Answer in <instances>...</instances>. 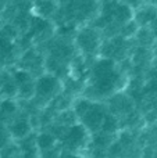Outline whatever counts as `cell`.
<instances>
[{
    "instance_id": "6da1fadb",
    "label": "cell",
    "mask_w": 157,
    "mask_h": 158,
    "mask_svg": "<svg viewBox=\"0 0 157 158\" xmlns=\"http://www.w3.org/2000/svg\"><path fill=\"white\" fill-rule=\"evenodd\" d=\"M58 79L52 77V75H45L35 82V93L38 97L43 98V100H49V98L54 97L58 93Z\"/></svg>"
},
{
    "instance_id": "5b68a950",
    "label": "cell",
    "mask_w": 157,
    "mask_h": 158,
    "mask_svg": "<svg viewBox=\"0 0 157 158\" xmlns=\"http://www.w3.org/2000/svg\"><path fill=\"white\" fill-rule=\"evenodd\" d=\"M38 146L40 148H50V146L54 144V137L49 133H43L40 135V137L38 139Z\"/></svg>"
},
{
    "instance_id": "277c9868",
    "label": "cell",
    "mask_w": 157,
    "mask_h": 158,
    "mask_svg": "<svg viewBox=\"0 0 157 158\" xmlns=\"http://www.w3.org/2000/svg\"><path fill=\"white\" fill-rule=\"evenodd\" d=\"M11 133L15 137H27V135L29 133V122L24 119L15 121L11 126Z\"/></svg>"
},
{
    "instance_id": "3957f363",
    "label": "cell",
    "mask_w": 157,
    "mask_h": 158,
    "mask_svg": "<svg viewBox=\"0 0 157 158\" xmlns=\"http://www.w3.org/2000/svg\"><path fill=\"white\" fill-rule=\"evenodd\" d=\"M157 18V7L155 6H145V7L139 8L136 14L134 15V22L139 27H145L147 24H152Z\"/></svg>"
},
{
    "instance_id": "8992f818",
    "label": "cell",
    "mask_w": 157,
    "mask_h": 158,
    "mask_svg": "<svg viewBox=\"0 0 157 158\" xmlns=\"http://www.w3.org/2000/svg\"><path fill=\"white\" fill-rule=\"evenodd\" d=\"M152 24H153V25H155V27H153V31H155V35L157 36V18H156V19H155V21H153V22H152Z\"/></svg>"
},
{
    "instance_id": "7a4b0ae2",
    "label": "cell",
    "mask_w": 157,
    "mask_h": 158,
    "mask_svg": "<svg viewBox=\"0 0 157 158\" xmlns=\"http://www.w3.org/2000/svg\"><path fill=\"white\" fill-rule=\"evenodd\" d=\"M77 40L79 49L86 53H92L93 50H96L99 47V42H100L99 35L93 29H83L81 33H78Z\"/></svg>"
}]
</instances>
